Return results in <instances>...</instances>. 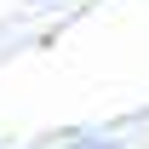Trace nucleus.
<instances>
[{
    "label": "nucleus",
    "mask_w": 149,
    "mask_h": 149,
    "mask_svg": "<svg viewBox=\"0 0 149 149\" xmlns=\"http://www.w3.org/2000/svg\"><path fill=\"white\" fill-rule=\"evenodd\" d=\"M80 149H120V143H115V138H86Z\"/></svg>",
    "instance_id": "f257e3e1"
}]
</instances>
